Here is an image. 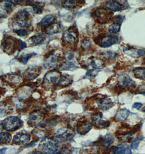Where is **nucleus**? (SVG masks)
I'll list each match as a JSON object with an SVG mask.
<instances>
[{
  "mask_svg": "<svg viewBox=\"0 0 145 154\" xmlns=\"http://www.w3.org/2000/svg\"><path fill=\"white\" fill-rule=\"evenodd\" d=\"M39 147L45 154H56L60 151L59 143L57 141L46 138L40 142Z\"/></svg>",
  "mask_w": 145,
  "mask_h": 154,
  "instance_id": "nucleus-1",
  "label": "nucleus"
},
{
  "mask_svg": "<svg viewBox=\"0 0 145 154\" xmlns=\"http://www.w3.org/2000/svg\"><path fill=\"white\" fill-rule=\"evenodd\" d=\"M2 125L7 131L13 132L21 127V121L17 117L10 116L2 122Z\"/></svg>",
  "mask_w": 145,
  "mask_h": 154,
  "instance_id": "nucleus-2",
  "label": "nucleus"
},
{
  "mask_svg": "<svg viewBox=\"0 0 145 154\" xmlns=\"http://www.w3.org/2000/svg\"><path fill=\"white\" fill-rule=\"evenodd\" d=\"M31 15L26 9H22L17 13L15 19V22L18 26L21 27H28L31 24Z\"/></svg>",
  "mask_w": 145,
  "mask_h": 154,
  "instance_id": "nucleus-3",
  "label": "nucleus"
},
{
  "mask_svg": "<svg viewBox=\"0 0 145 154\" xmlns=\"http://www.w3.org/2000/svg\"><path fill=\"white\" fill-rule=\"evenodd\" d=\"M61 76V74L59 72L51 71L47 73L45 75L43 80L44 85L49 88L54 84L57 85Z\"/></svg>",
  "mask_w": 145,
  "mask_h": 154,
  "instance_id": "nucleus-4",
  "label": "nucleus"
},
{
  "mask_svg": "<svg viewBox=\"0 0 145 154\" xmlns=\"http://www.w3.org/2000/svg\"><path fill=\"white\" fill-rule=\"evenodd\" d=\"M53 52L50 55H47V59L45 60L44 66L45 69H53L60 64L61 61V57L58 55L54 54Z\"/></svg>",
  "mask_w": 145,
  "mask_h": 154,
  "instance_id": "nucleus-5",
  "label": "nucleus"
},
{
  "mask_svg": "<svg viewBox=\"0 0 145 154\" xmlns=\"http://www.w3.org/2000/svg\"><path fill=\"white\" fill-rule=\"evenodd\" d=\"M78 38V33H76V29L70 28L64 32L62 38L64 42L68 44H74Z\"/></svg>",
  "mask_w": 145,
  "mask_h": 154,
  "instance_id": "nucleus-6",
  "label": "nucleus"
},
{
  "mask_svg": "<svg viewBox=\"0 0 145 154\" xmlns=\"http://www.w3.org/2000/svg\"><path fill=\"white\" fill-rule=\"evenodd\" d=\"M16 44L14 40L11 38H3L1 43V48L5 52L11 54L14 52L15 49Z\"/></svg>",
  "mask_w": 145,
  "mask_h": 154,
  "instance_id": "nucleus-7",
  "label": "nucleus"
},
{
  "mask_svg": "<svg viewBox=\"0 0 145 154\" xmlns=\"http://www.w3.org/2000/svg\"><path fill=\"white\" fill-rule=\"evenodd\" d=\"M31 140V136L27 133H18L15 135L13 139L14 144L19 146H27Z\"/></svg>",
  "mask_w": 145,
  "mask_h": 154,
  "instance_id": "nucleus-8",
  "label": "nucleus"
},
{
  "mask_svg": "<svg viewBox=\"0 0 145 154\" xmlns=\"http://www.w3.org/2000/svg\"><path fill=\"white\" fill-rule=\"evenodd\" d=\"M44 118V114L43 112L39 110H35L30 113L28 119L30 124L36 125L40 124Z\"/></svg>",
  "mask_w": 145,
  "mask_h": 154,
  "instance_id": "nucleus-9",
  "label": "nucleus"
},
{
  "mask_svg": "<svg viewBox=\"0 0 145 154\" xmlns=\"http://www.w3.org/2000/svg\"><path fill=\"white\" fill-rule=\"evenodd\" d=\"M74 137V134L67 128H61L56 132V140L60 141L70 140Z\"/></svg>",
  "mask_w": 145,
  "mask_h": 154,
  "instance_id": "nucleus-10",
  "label": "nucleus"
},
{
  "mask_svg": "<svg viewBox=\"0 0 145 154\" xmlns=\"http://www.w3.org/2000/svg\"><path fill=\"white\" fill-rule=\"evenodd\" d=\"M117 82L119 85L121 86L124 88L126 87H133L134 85V81L128 74H122L117 78Z\"/></svg>",
  "mask_w": 145,
  "mask_h": 154,
  "instance_id": "nucleus-11",
  "label": "nucleus"
},
{
  "mask_svg": "<svg viewBox=\"0 0 145 154\" xmlns=\"http://www.w3.org/2000/svg\"><path fill=\"white\" fill-rule=\"evenodd\" d=\"M118 37L117 36L110 35L105 36L104 34L100 42L101 47L106 48V47L111 46L112 45L117 44L118 42Z\"/></svg>",
  "mask_w": 145,
  "mask_h": 154,
  "instance_id": "nucleus-12",
  "label": "nucleus"
},
{
  "mask_svg": "<svg viewBox=\"0 0 145 154\" xmlns=\"http://www.w3.org/2000/svg\"><path fill=\"white\" fill-rule=\"evenodd\" d=\"M111 154H131V150L127 144H122L119 146H114L111 149Z\"/></svg>",
  "mask_w": 145,
  "mask_h": 154,
  "instance_id": "nucleus-13",
  "label": "nucleus"
},
{
  "mask_svg": "<svg viewBox=\"0 0 145 154\" xmlns=\"http://www.w3.org/2000/svg\"><path fill=\"white\" fill-rule=\"evenodd\" d=\"M114 103L109 98H99L97 100V104L99 108L102 110H106L111 107Z\"/></svg>",
  "mask_w": 145,
  "mask_h": 154,
  "instance_id": "nucleus-14",
  "label": "nucleus"
},
{
  "mask_svg": "<svg viewBox=\"0 0 145 154\" xmlns=\"http://www.w3.org/2000/svg\"><path fill=\"white\" fill-rule=\"evenodd\" d=\"M40 74L39 68L37 66H34L29 67L26 70L24 73V76L26 79L29 80H33L36 78Z\"/></svg>",
  "mask_w": 145,
  "mask_h": 154,
  "instance_id": "nucleus-15",
  "label": "nucleus"
},
{
  "mask_svg": "<svg viewBox=\"0 0 145 154\" xmlns=\"http://www.w3.org/2000/svg\"><path fill=\"white\" fill-rule=\"evenodd\" d=\"M105 7L110 11H118L122 10L124 6L116 1H110L105 3Z\"/></svg>",
  "mask_w": 145,
  "mask_h": 154,
  "instance_id": "nucleus-16",
  "label": "nucleus"
},
{
  "mask_svg": "<svg viewBox=\"0 0 145 154\" xmlns=\"http://www.w3.org/2000/svg\"><path fill=\"white\" fill-rule=\"evenodd\" d=\"M3 80L11 85H15L20 83L21 78L16 74H7L3 76Z\"/></svg>",
  "mask_w": 145,
  "mask_h": 154,
  "instance_id": "nucleus-17",
  "label": "nucleus"
},
{
  "mask_svg": "<svg viewBox=\"0 0 145 154\" xmlns=\"http://www.w3.org/2000/svg\"><path fill=\"white\" fill-rule=\"evenodd\" d=\"M92 128V124L89 122H82L78 127L77 131L81 135H85L89 132Z\"/></svg>",
  "mask_w": 145,
  "mask_h": 154,
  "instance_id": "nucleus-18",
  "label": "nucleus"
},
{
  "mask_svg": "<svg viewBox=\"0 0 145 154\" xmlns=\"http://www.w3.org/2000/svg\"><path fill=\"white\" fill-rule=\"evenodd\" d=\"M55 21V17L53 15H47L39 22V26L42 27L46 28L53 25Z\"/></svg>",
  "mask_w": 145,
  "mask_h": 154,
  "instance_id": "nucleus-19",
  "label": "nucleus"
},
{
  "mask_svg": "<svg viewBox=\"0 0 145 154\" xmlns=\"http://www.w3.org/2000/svg\"><path fill=\"white\" fill-rule=\"evenodd\" d=\"M45 38L46 36L45 35L44 33H37L34 36H32L31 38H30V40H31V42L33 44L37 45L42 43L44 41Z\"/></svg>",
  "mask_w": 145,
  "mask_h": 154,
  "instance_id": "nucleus-20",
  "label": "nucleus"
},
{
  "mask_svg": "<svg viewBox=\"0 0 145 154\" xmlns=\"http://www.w3.org/2000/svg\"><path fill=\"white\" fill-rule=\"evenodd\" d=\"M72 82V79L69 75H61L57 85L62 87H66L67 86L70 85Z\"/></svg>",
  "mask_w": 145,
  "mask_h": 154,
  "instance_id": "nucleus-21",
  "label": "nucleus"
},
{
  "mask_svg": "<svg viewBox=\"0 0 145 154\" xmlns=\"http://www.w3.org/2000/svg\"><path fill=\"white\" fill-rule=\"evenodd\" d=\"M61 31V27L60 25L57 23H53V25L46 28L45 29V32L49 35L60 33Z\"/></svg>",
  "mask_w": 145,
  "mask_h": 154,
  "instance_id": "nucleus-22",
  "label": "nucleus"
},
{
  "mask_svg": "<svg viewBox=\"0 0 145 154\" xmlns=\"http://www.w3.org/2000/svg\"><path fill=\"white\" fill-rule=\"evenodd\" d=\"M90 65L95 69H102L104 65V61L99 58L92 57Z\"/></svg>",
  "mask_w": 145,
  "mask_h": 154,
  "instance_id": "nucleus-23",
  "label": "nucleus"
},
{
  "mask_svg": "<svg viewBox=\"0 0 145 154\" xmlns=\"http://www.w3.org/2000/svg\"><path fill=\"white\" fill-rule=\"evenodd\" d=\"M11 140V136L7 132H0V144H6Z\"/></svg>",
  "mask_w": 145,
  "mask_h": 154,
  "instance_id": "nucleus-24",
  "label": "nucleus"
},
{
  "mask_svg": "<svg viewBox=\"0 0 145 154\" xmlns=\"http://www.w3.org/2000/svg\"><path fill=\"white\" fill-rule=\"evenodd\" d=\"M129 111L126 109H122L118 111L116 115V119L119 121H125L129 115Z\"/></svg>",
  "mask_w": 145,
  "mask_h": 154,
  "instance_id": "nucleus-25",
  "label": "nucleus"
},
{
  "mask_svg": "<svg viewBox=\"0 0 145 154\" xmlns=\"http://www.w3.org/2000/svg\"><path fill=\"white\" fill-rule=\"evenodd\" d=\"M134 76L137 79H145V67H137L133 70Z\"/></svg>",
  "mask_w": 145,
  "mask_h": 154,
  "instance_id": "nucleus-26",
  "label": "nucleus"
},
{
  "mask_svg": "<svg viewBox=\"0 0 145 154\" xmlns=\"http://www.w3.org/2000/svg\"><path fill=\"white\" fill-rule=\"evenodd\" d=\"M77 1H63L62 2V6L65 9L68 10H71L75 8L77 6Z\"/></svg>",
  "mask_w": 145,
  "mask_h": 154,
  "instance_id": "nucleus-27",
  "label": "nucleus"
},
{
  "mask_svg": "<svg viewBox=\"0 0 145 154\" xmlns=\"http://www.w3.org/2000/svg\"><path fill=\"white\" fill-rule=\"evenodd\" d=\"M114 138L111 134L106 135L103 138V146L105 149L108 148L114 142Z\"/></svg>",
  "mask_w": 145,
  "mask_h": 154,
  "instance_id": "nucleus-28",
  "label": "nucleus"
},
{
  "mask_svg": "<svg viewBox=\"0 0 145 154\" xmlns=\"http://www.w3.org/2000/svg\"><path fill=\"white\" fill-rule=\"evenodd\" d=\"M121 25L118 23H113L109 28V32L111 34H116L120 32Z\"/></svg>",
  "mask_w": 145,
  "mask_h": 154,
  "instance_id": "nucleus-29",
  "label": "nucleus"
},
{
  "mask_svg": "<svg viewBox=\"0 0 145 154\" xmlns=\"http://www.w3.org/2000/svg\"><path fill=\"white\" fill-rule=\"evenodd\" d=\"M143 137L140 136L136 138L135 140L132 141L131 144H130V148L133 150H137L139 146L140 141L142 140Z\"/></svg>",
  "mask_w": 145,
  "mask_h": 154,
  "instance_id": "nucleus-30",
  "label": "nucleus"
},
{
  "mask_svg": "<svg viewBox=\"0 0 145 154\" xmlns=\"http://www.w3.org/2000/svg\"><path fill=\"white\" fill-rule=\"evenodd\" d=\"M32 53H28V54H26L22 55L19 59L18 60L22 64H26L27 63L28 60L32 57Z\"/></svg>",
  "mask_w": 145,
  "mask_h": 154,
  "instance_id": "nucleus-31",
  "label": "nucleus"
},
{
  "mask_svg": "<svg viewBox=\"0 0 145 154\" xmlns=\"http://www.w3.org/2000/svg\"><path fill=\"white\" fill-rule=\"evenodd\" d=\"M34 13L37 14H42L43 11V7L39 4H34L32 5Z\"/></svg>",
  "mask_w": 145,
  "mask_h": 154,
  "instance_id": "nucleus-32",
  "label": "nucleus"
},
{
  "mask_svg": "<svg viewBox=\"0 0 145 154\" xmlns=\"http://www.w3.org/2000/svg\"><path fill=\"white\" fill-rule=\"evenodd\" d=\"M91 46V42L88 38H85L81 42V47L83 49H89Z\"/></svg>",
  "mask_w": 145,
  "mask_h": 154,
  "instance_id": "nucleus-33",
  "label": "nucleus"
},
{
  "mask_svg": "<svg viewBox=\"0 0 145 154\" xmlns=\"http://www.w3.org/2000/svg\"><path fill=\"white\" fill-rule=\"evenodd\" d=\"M14 32L17 33L18 35L23 37L27 35L28 34V31L26 29H16L14 30Z\"/></svg>",
  "mask_w": 145,
  "mask_h": 154,
  "instance_id": "nucleus-34",
  "label": "nucleus"
},
{
  "mask_svg": "<svg viewBox=\"0 0 145 154\" xmlns=\"http://www.w3.org/2000/svg\"><path fill=\"white\" fill-rule=\"evenodd\" d=\"M62 69L63 70H72L78 68V67L75 65L74 63H66L63 67Z\"/></svg>",
  "mask_w": 145,
  "mask_h": 154,
  "instance_id": "nucleus-35",
  "label": "nucleus"
},
{
  "mask_svg": "<svg viewBox=\"0 0 145 154\" xmlns=\"http://www.w3.org/2000/svg\"><path fill=\"white\" fill-rule=\"evenodd\" d=\"M137 94H145V84L140 85L137 89Z\"/></svg>",
  "mask_w": 145,
  "mask_h": 154,
  "instance_id": "nucleus-36",
  "label": "nucleus"
},
{
  "mask_svg": "<svg viewBox=\"0 0 145 154\" xmlns=\"http://www.w3.org/2000/svg\"><path fill=\"white\" fill-rule=\"evenodd\" d=\"M19 42V46L18 47V49L19 51H20V50H22V49H24V48L26 47V44L24 42L21 41V40H20Z\"/></svg>",
  "mask_w": 145,
  "mask_h": 154,
  "instance_id": "nucleus-37",
  "label": "nucleus"
},
{
  "mask_svg": "<svg viewBox=\"0 0 145 154\" xmlns=\"http://www.w3.org/2000/svg\"><path fill=\"white\" fill-rule=\"evenodd\" d=\"M123 20V17L122 15H117V17L114 18V21L115 23H120L121 22H122Z\"/></svg>",
  "mask_w": 145,
  "mask_h": 154,
  "instance_id": "nucleus-38",
  "label": "nucleus"
},
{
  "mask_svg": "<svg viewBox=\"0 0 145 154\" xmlns=\"http://www.w3.org/2000/svg\"><path fill=\"white\" fill-rule=\"evenodd\" d=\"M142 106V104L140 103H134V105H133V107L136 109L137 110H139Z\"/></svg>",
  "mask_w": 145,
  "mask_h": 154,
  "instance_id": "nucleus-39",
  "label": "nucleus"
},
{
  "mask_svg": "<svg viewBox=\"0 0 145 154\" xmlns=\"http://www.w3.org/2000/svg\"><path fill=\"white\" fill-rule=\"evenodd\" d=\"M27 154H42V152L40 151L34 150V151H31Z\"/></svg>",
  "mask_w": 145,
  "mask_h": 154,
  "instance_id": "nucleus-40",
  "label": "nucleus"
},
{
  "mask_svg": "<svg viewBox=\"0 0 145 154\" xmlns=\"http://www.w3.org/2000/svg\"><path fill=\"white\" fill-rule=\"evenodd\" d=\"M7 149V148H3L0 149V153H1V154H6V150Z\"/></svg>",
  "mask_w": 145,
  "mask_h": 154,
  "instance_id": "nucleus-41",
  "label": "nucleus"
},
{
  "mask_svg": "<svg viewBox=\"0 0 145 154\" xmlns=\"http://www.w3.org/2000/svg\"><path fill=\"white\" fill-rule=\"evenodd\" d=\"M1 127H0V130H1Z\"/></svg>",
  "mask_w": 145,
  "mask_h": 154,
  "instance_id": "nucleus-42",
  "label": "nucleus"
},
{
  "mask_svg": "<svg viewBox=\"0 0 145 154\" xmlns=\"http://www.w3.org/2000/svg\"></svg>",
  "mask_w": 145,
  "mask_h": 154,
  "instance_id": "nucleus-43",
  "label": "nucleus"
}]
</instances>
